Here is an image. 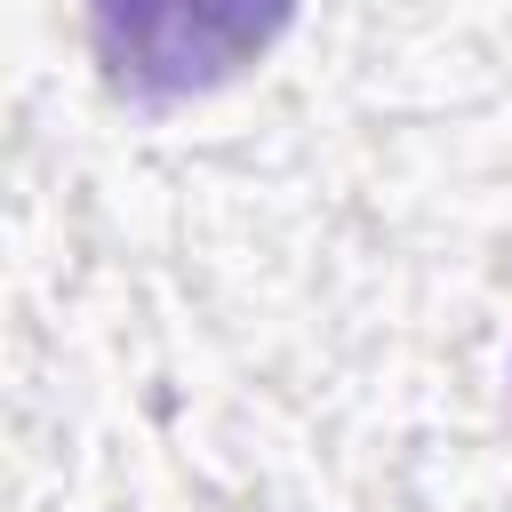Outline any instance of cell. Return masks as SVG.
Wrapping results in <instances>:
<instances>
[{"label":"cell","instance_id":"1","mask_svg":"<svg viewBox=\"0 0 512 512\" xmlns=\"http://www.w3.org/2000/svg\"><path fill=\"white\" fill-rule=\"evenodd\" d=\"M104 88L128 104H184L280 48L296 0H80Z\"/></svg>","mask_w":512,"mask_h":512}]
</instances>
